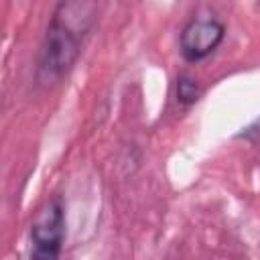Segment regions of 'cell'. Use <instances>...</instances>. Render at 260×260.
Returning <instances> with one entry per match:
<instances>
[{
    "mask_svg": "<svg viewBox=\"0 0 260 260\" xmlns=\"http://www.w3.org/2000/svg\"><path fill=\"white\" fill-rule=\"evenodd\" d=\"M95 16V0H59L47 24L37 61V81L41 85L59 83L71 73Z\"/></svg>",
    "mask_w": 260,
    "mask_h": 260,
    "instance_id": "6da1fadb",
    "label": "cell"
},
{
    "mask_svg": "<svg viewBox=\"0 0 260 260\" xmlns=\"http://www.w3.org/2000/svg\"><path fill=\"white\" fill-rule=\"evenodd\" d=\"M67 236V221H65V203L59 195L47 199L32 217L28 238L32 258L39 260H53L61 254L63 242Z\"/></svg>",
    "mask_w": 260,
    "mask_h": 260,
    "instance_id": "7a4b0ae2",
    "label": "cell"
},
{
    "mask_svg": "<svg viewBox=\"0 0 260 260\" xmlns=\"http://www.w3.org/2000/svg\"><path fill=\"white\" fill-rule=\"evenodd\" d=\"M225 39V24L213 14L193 16L179 32V53L187 63H201Z\"/></svg>",
    "mask_w": 260,
    "mask_h": 260,
    "instance_id": "3957f363",
    "label": "cell"
},
{
    "mask_svg": "<svg viewBox=\"0 0 260 260\" xmlns=\"http://www.w3.org/2000/svg\"><path fill=\"white\" fill-rule=\"evenodd\" d=\"M175 98L181 106H193L201 98V85L191 75L181 73L175 81Z\"/></svg>",
    "mask_w": 260,
    "mask_h": 260,
    "instance_id": "277c9868",
    "label": "cell"
}]
</instances>
